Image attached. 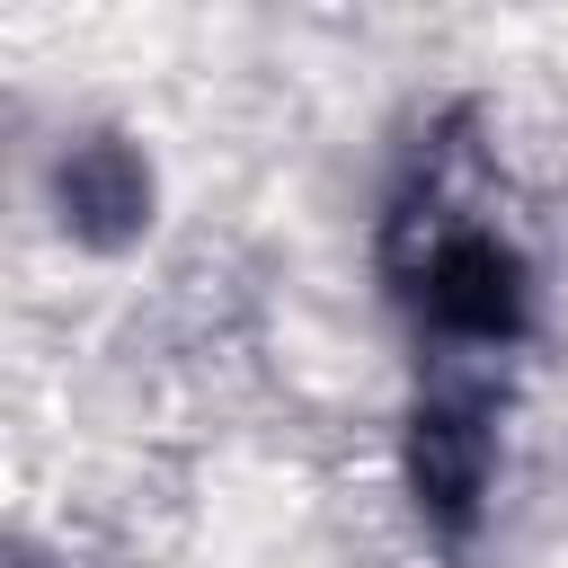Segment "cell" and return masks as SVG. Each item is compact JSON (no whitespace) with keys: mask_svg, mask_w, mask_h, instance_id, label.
I'll return each mask as SVG.
<instances>
[{"mask_svg":"<svg viewBox=\"0 0 568 568\" xmlns=\"http://www.w3.org/2000/svg\"><path fill=\"white\" fill-rule=\"evenodd\" d=\"M382 284L408 328V497L444 559L470 550L497 470L515 355L532 346V257L479 106H435L382 195Z\"/></svg>","mask_w":568,"mask_h":568,"instance_id":"obj_1","label":"cell"},{"mask_svg":"<svg viewBox=\"0 0 568 568\" xmlns=\"http://www.w3.org/2000/svg\"><path fill=\"white\" fill-rule=\"evenodd\" d=\"M53 204H62V231H80L89 248H115L151 222V169L124 133H80L53 160Z\"/></svg>","mask_w":568,"mask_h":568,"instance_id":"obj_2","label":"cell"}]
</instances>
